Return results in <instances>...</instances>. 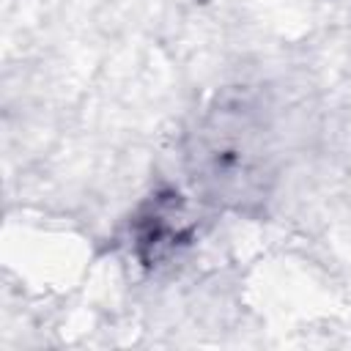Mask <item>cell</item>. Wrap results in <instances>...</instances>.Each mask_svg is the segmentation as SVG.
Returning a JSON list of instances; mask_svg holds the SVG:
<instances>
[{
    "label": "cell",
    "mask_w": 351,
    "mask_h": 351,
    "mask_svg": "<svg viewBox=\"0 0 351 351\" xmlns=\"http://www.w3.org/2000/svg\"><path fill=\"white\" fill-rule=\"evenodd\" d=\"M184 170L195 195L217 208L252 214L277 181V151L263 104L247 90L219 93L189 126Z\"/></svg>",
    "instance_id": "6da1fadb"
},
{
    "label": "cell",
    "mask_w": 351,
    "mask_h": 351,
    "mask_svg": "<svg viewBox=\"0 0 351 351\" xmlns=\"http://www.w3.org/2000/svg\"><path fill=\"white\" fill-rule=\"evenodd\" d=\"M195 236V222L178 189L151 192L129 219L132 255L145 269H159L181 255Z\"/></svg>",
    "instance_id": "7a4b0ae2"
}]
</instances>
